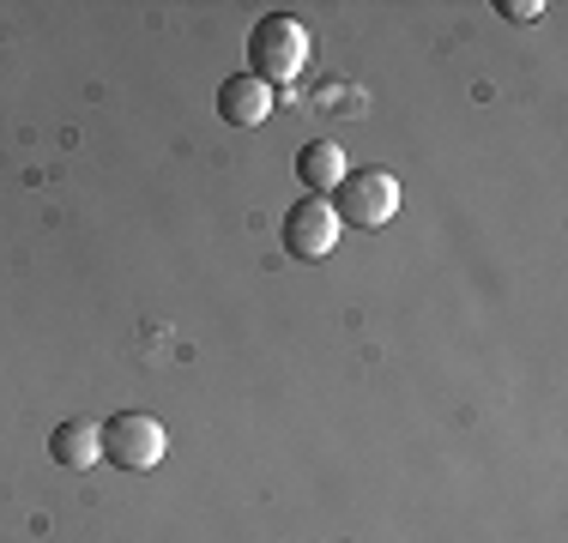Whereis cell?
<instances>
[{
  "label": "cell",
  "instance_id": "cell-1",
  "mask_svg": "<svg viewBox=\"0 0 568 543\" xmlns=\"http://www.w3.org/2000/svg\"><path fill=\"white\" fill-rule=\"evenodd\" d=\"M308 66V31L291 19V12H266L248 31V73L261 85H291Z\"/></svg>",
  "mask_w": 568,
  "mask_h": 543
},
{
  "label": "cell",
  "instance_id": "cell-2",
  "mask_svg": "<svg viewBox=\"0 0 568 543\" xmlns=\"http://www.w3.org/2000/svg\"><path fill=\"white\" fill-rule=\"evenodd\" d=\"M164 453H170V434H164L158 417L115 411L110 423H103V459H110L115 471H152Z\"/></svg>",
  "mask_w": 568,
  "mask_h": 543
},
{
  "label": "cell",
  "instance_id": "cell-3",
  "mask_svg": "<svg viewBox=\"0 0 568 543\" xmlns=\"http://www.w3.org/2000/svg\"><path fill=\"white\" fill-rule=\"evenodd\" d=\"M333 212H339V224L351 229H382L387 217L399 212V182L387 170H345V182L333 187Z\"/></svg>",
  "mask_w": 568,
  "mask_h": 543
},
{
  "label": "cell",
  "instance_id": "cell-4",
  "mask_svg": "<svg viewBox=\"0 0 568 543\" xmlns=\"http://www.w3.org/2000/svg\"><path fill=\"white\" fill-rule=\"evenodd\" d=\"M333 242H339V212H333L327 199L308 194L284 212V248H291L296 260H321V254H333Z\"/></svg>",
  "mask_w": 568,
  "mask_h": 543
},
{
  "label": "cell",
  "instance_id": "cell-5",
  "mask_svg": "<svg viewBox=\"0 0 568 543\" xmlns=\"http://www.w3.org/2000/svg\"><path fill=\"white\" fill-rule=\"evenodd\" d=\"M219 115L230 127H261L273 115V85H261L254 73H230L219 85Z\"/></svg>",
  "mask_w": 568,
  "mask_h": 543
},
{
  "label": "cell",
  "instance_id": "cell-6",
  "mask_svg": "<svg viewBox=\"0 0 568 543\" xmlns=\"http://www.w3.org/2000/svg\"><path fill=\"white\" fill-rule=\"evenodd\" d=\"M49 459H55V465H67V471L98 465V459H103V429L85 423V417H67V423L49 429Z\"/></svg>",
  "mask_w": 568,
  "mask_h": 543
},
{
  "label": "cell",
  "instance_id": "cell-7",
  "mask_svg": "<svg viewBox=\"0 0 568 543\" xmlns=\"http://www.w3.org/2000/svg\"><path fill=\"white\" fill-rule=\"evenodd\" d=\"M296 175H303V187L308 194H333V187L345 182V152L333 140H308L303 152H296Z\"/></svg>",
  "mask_w": 568,
  "mask_h": 543
},
{
  "label": "cell",
  "instance_id": "cell-8",
  "mask_svg": "<svg viewBox=\"0 0 568 543\" xmlns=\"http://www.w3.org/2000/svg\"><path fill=\"white\" fill-rule=\"evenodd\" d=\"M496 12H508L514 24H532V19H545V7H538V0H503Z\"/></svg>",
  "mask_w": 568,
  "mask_h": 543
}]
</instances>
